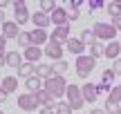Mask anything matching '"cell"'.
I'll return each instance as SVG.
<instances>
[{
  "instance_id": "cell-1",
  "label": "cell",
  "mask_w": 121,
  "mask_h": 114,
  "mask_svg": "<svg viewBox=\"0 0 121 114\" xmlns=\"http://www.w3.org/2000/svg\"><path fill=\"white\" fill-rule=\"evenodd\" d=\"M67 85H69V83L65 81V76H56V74H54L52 78H47V81L43 83V90H47V92L58 101L60 96H65V92H67Z\"/></svg>"
},
{
  "instance_id": "cell-2",
  "label": "cell",
  "mask_w": 121,
  "mask_h": 114,
  "mask_svg": "<svg viewBox=\"0 0 121 114\" xmlns=\"http://www.w3.org/2000/svg\"><path fill=\"white\" fill-rule=\"evenodd\" d=\"M96 67V58H92L90 54H83V56H76L74 61V69H76V76L81 78H87L92 74V69Z\"/></svg>"
},
{
  "instance_id": "cell-3",
  "label": "cell",
  "mask_w": 121,
  "mask_h": 114,
  "mask_svg": "<svg viewBox=\"0 0 121 114\" xmlns=\"http://www.w3.org/2000/svg\"><path fill=\"white\" fill-rule=\"evenodd\" d=\"M92 31H94L96 40H105V43H110V40H114V36H117V29L112 27V22H94V27H92Z\"/></svg>"
},
{
  "instance_id": "cell-4",
  "label": "cell",
  "mask_w": 121,
  "mask_h": 114,
  "mask_svg": "<svg viewBox=\"0 0 121 114\" xmlns=\"http://www.w3.org/2000/svg\"><path fill=\"white\" fill-rule=\"evenodd\" d=\"M65 98H67V105L72 107V110H81V107L85 105V101H83V94H81V87H78V85H74V83L67 85Z\"/></svg>"
},
{
  "instance_id": "cell-5",
  "label": "cell",
  "mask_w": 121,
  "mask_h": 114,
  "mask_svg": "<svg viewBox=\"0 0 121 114\" xmlns=\"http://www.w3.org/2000/svg\"><path fill=\"white\" fill-rule=\"evenodd\" d=\"M11 4H13V20H16L18 27L25 25L27 20H31L29 11H27V2H25V0H13Z\"/></svg>"
},
{
  "instance_id": "cell-6",
  "label": "cell",
  "mask_w": 121,
  "mask_h": 114,
  "mask_svg": "<svg viewBox=\"0 0 121 114\" xmlns=\"http://www.w3.org/2000/svg\"><path fill=\"white\" fill-rule=\"evenodd\" d=\"M18 107L20 110H25V112H34V110H38V101H36V96L34 94H29V92H25V94H20L18 96Z\"/></svg>"
},
{
  "instance_id": "cell-7",
  "label": "cell",
  "mask_w": 121,
  "mask_h": 114,
  "mask_svg": "<svg viewBox=\"0 0 121 114\" xmlns=\"http://www.w3.org/2000/svg\"><path fill=\"white\" fill-rule=\"evenodd\" d=\"M43 52H45V56H47L49 61L56 63V61H63V52H65V47H63V45H58V43H52V40H49V43L45 45Z\"/></svg>"
},
{
  "instance_id": "cell-8",
  "label": "cell",
  "mask_w": 121,
  "mask_h": 114,
  "mask_svg": "<svg viewBox=\"0 0 121 114\" xmlns=\"http://www.w3.org/2000/svg\"><path fill=\"white\" fill-rule=\"evenodd\" d=\"M81 94H83V101L85 103H94L99 98V85L96 83H83L81 85Z\"/></svg>"
},
{
  "instance_id": "cell-9",
  "label": "cell",
  "mask_w": 121,
  "mask_h": 114,
  "mask_svg": "<svg viewBox=\"0 0 121 114\" xmlns=\"http://www.w3.org/2000/svg\"><path fill=\"white\" fill-rule=\"evenodd\" d=\"M69 38H72V36H69V25H65V27H54V31L49 34V40H52V43H58V45H65Z\"/></svg>"
},
{
  "instance_id": "cell-10",
  "label": "cell",
  "mask_w": 121,
  "mask_h": 114,
  "mask_svg": "<svg viewBox=\"0 0 121 114\" xmlns=\"http://www.w3.org/2000/svg\"><path fill=\"white\" fill-rule=\"evenodd\" d=\"M49 20H52L54 27H65V25H69V20H67V9H65V7H56L52 13H49Z\"/></svg>"
},
{
  "instance_id": "cell-11",
  "label": "cell",
  "mask_w": 121,
  "mask_h": 114,
  "mask_svg": "<svg viewBox=\"0 0 121 114\" xmlns=\"http://www.w3.org/2000/svg\"><path fill=\"white\" fill-rule=\"evenodd\" d=\"M40 56H45V52L40 47H36V45H31V47H27L25 52H22L25 63H31V65H38V63H40Z\"/></svg>"
},
{
  "instance_id": "cell-12",
  "label": "cell",
  "mask_w": 121,
  "mask_h": 114,
  "mask_svg": "<svg viewBox=\"0 0 121 114\" xmlns=\"http://www.w3.org/2000/svg\"><path fill=\"white\" fill-rule=\"evenodd\" d=\"M34 96H36V101H38L40 107H52V110H54V107H56V103H58L56 98L47 92V90H40V92H36Z\"/></svg>"
},
{
  "instance_id": "cell-13",
  "label": "cell",
  "mask_w": 121,
  "mask_h": 114,
  "mask_svg": "<svg viewBox=\"0 0 121 114\" xmlns=\"http://www.w3.org/2000/svg\"><path fill=\"white\" fill-rule=\"evenodd\" d=\"M31 22H34V27H36V29H47V27L52 25L49 16H47V13H43L40 9H38V11H34V13H31Z\"/></svg>"
},
{
  "instance_id": "cell-14",
  "label": "cell",
  "mask_w": 121,
  "mask_h": 114,
  "mask_svg": "<svg viewBox=\"0 0 121 114\" xmlns=\"http://www.w3.org/2000/svg\"><path fill=\"white\" fill-rule=\"evenodd\" d=\"M2 36L4 38H18L20 36V27L16 25V20H4L2 22Z\"/></svg>"
},
{
  "instance_id": "cell-15",
  "label": "cell",
  "mask_w": 121,
  "mask_h": 114,
  "mask_svg": "<svg viewBox=\"0 0 121 114\" xmlns=\"http://www.w3.org/2000/svg\"><path fill=\"white\" fill-rule=\"evenodd\" d=\"M29 36H31V45H36V47H43V45L49 43V34L45 29H34L29 31Z\"/></svg>"
},
{
  "instance_id": "cell-16",
  "label": "cell",
  "mask_w": 121,
  "mask_h": 114,
  "mask_svg": "<svg viewBox=\"0 0 121 114\" xmlns=\"http://www.w3.org/2000/svg\"><path fill=\"white\" fill-rule=\"evenodd\" d=\"M65 49H67L69 54H76V56H83V54H85V45L81 43V38H69L67 43H65Z\"/></svg>"
},
{
  "instance_id": "cell-17",
  "label": "cell",
  "mask_w": 121,
  "mask_h": 114,
  "mask_svg": "<svg viewBox=\"0 0 121 114\" xmlns=\"http://www.w3.org/2000/svg\"><path fill=\"white\" fill-rule=\"evenodd\" d=\"M121 54V43L119 40H110V43H105V58H112V61H117Z\"/></svg>"
},
{
  "instance_id": "cell-18",
  "label": "cell",
  "mask_w": 121,
  "mask_h": 114,
  "mask_svg": "<svg viewBox=\"0 0 121 114\" xmlns=\"http://www.w3.org/2000/svg\"><path fill=\"white\" fill-rule=\"evenodd\" d=\"M36 76H38V78H43V81L52 78V76H54V65H47V63H38V65H36Z\"/></svg>"
},
{
  "instance_id": "cell-19",
  "label": "cell",
  "mask_w": 121,
  "mask_h": 114,
  "mask_svg": "<svg viewBox=\"0 0 121 114\" xmlns=\"http://www.w3.org/2000/svg\"><path fill=\"white\" fill-rule=\"evenodd\" d=\"M43 83H45V81L38 78V76L34 74L31 78L25 81V87H27V92H29V94H36V92H40V90H43Z\"/></svg>"
},
{
  "instance_id": "cell-20",
  "label": "cell",
  "mask_w": 121,
  "mask_h": 114,
  "mask_svg": "<svg viewBox=\"0 0 121 114\" xmlns=\"http://www.w3.org/2000/svg\"><path fill=\"white\" fill-rule=\"evenodd\" d=\"M0 90H4L7 94L16 92V90H18V76H4L2 83H0Z\"/></svg>"
},
{
  "instance_id": "cell-21",
  "label": "cell",
  "mask_w": 121,
  "mask_h": 114,
  "mask_svg": "<svg viewBox=\"0 0 121 114\" xmlns=\"http://www.w3.org/2000/svg\"><path fill=\"white\" fill-rule=\"evenodd\" d=\"M4 58H7V65L9 67H16V69L25 63V58H22L20 52H7V56H4Z\"/></svg>"
},
{
  "instance_id": "cell-22",
  "label": "cell",
  "mask_w": 121,
  "mask_h": 114,
  "mask_svg": "<svg viewBox=\"0 0 121 114\" xmlns=\"http://www.w3.org/2000/svg\"><path fill=\"white\" fill-rule=\"evenodd\" d=\"M36 74V65H31V63H22L20 67H18V76H20V78H31V76Z\"/></svg>"
},
{
  "instance_id": "cell-23",
  "label": "cell",
  "mask_w": 121,
  "mask_h": 114,
  "mask_svg": "<svg viewBox=\"0 0 121 114\" xmlns=\"http://www.w3.org/2000/svg\"><path fill=\"white\" fill-rule=\"evenodd\" d=\"M105 11L110 13V18H119L121 16V0H110L108 4H105Z\"/></svg>"
},
{
  "instance_id": "cell-24",
  "label": "cell",
  "mask_w": 121,
  "mask_h": 114,
  "mask_svg": "<svg viewBox=\"0 0 121 114\" xmlns=\"http://www.w3.org/2000/svg\"><path fill=\"white\" fill-rule=\"evenodd\" d=\"M78 38H81V43L85 45V47H92L94 43H99V40H96V36H94V31H92V29H83Z\"/></svg>"
},
{
  "instance_id": "cell-25",
  "label": "cell",
  "mask_w": 121,
  "mask_h": 114,
  "mask_svg": "<svg viewBox=\"0 0 121 114\" xmlns=\"http://www.w3.org/2000/svg\"><path fill=\"white\" fill-rule=\"evenodd\" d=\"M103 54H105V45H103V43H94V45L90 47V56H92V58H101Z\"/></svg>"
},
{
  "instance_id": "cell-26",
  "label": "cell",
  "mask_w": 121,
  "mask_h": 114,
  "mask_svg": "<svg viewBox=\"0 0 121 114\" xmlns=\"http://www.w3.org/2000/svg\"><path fill=\"white\" fill-rule=\"evenodd\" d=\"M18 45H20L22 49H27V47H31V36H29V31H20V36H18Z\"/></svg>"
},
{
  "instance_id": "cell-27",
  "label": "cell",
  "mask_w": 121,
  "mask_h": 114,
  "mask_svg": "<svg viewBox=\"0 0 121 114\" xmlns=\"http://www.w3.org/2000/svg\"><path fill=\"white\" fill-rule=\"evenodd\" d=\"M54 114H74V110L67 105V101H58L54 107Z\"/></svg>"
},
{
  "instance_id": "cell-28",
  "label": "cell",
  "mask_w": 121,
  "mask_h": 114,
  "mask_svg": "<svg viewBox=\"0 0 121 114\" xmlns=\"http://www.w3.org/2000/svg\"><path fill=\"white\" fill-rule=\"evenodd\" d=\"M67 69H69V63L67 61H56V63H54V74H56V76H63Z\"/></svg>"
},
{
  "instance_id": "cell-29",
  "label": "cell",
  "mask_w": 121,
  "mask_h": 114,
  "mask_svg": "<svg viewBox=\"0 0 121 114\" xmlns=\"http://www.w3.org/2000/svg\"><path fill=\"white\" fill-rule=\"evenodd\" d=\"M108 98H110V101H114V103H121V83H119V85H112Z\"/></svg>"
},
{
  "instance_id": "cell-30",
  "label": "cell",
  "mask_w": 121,
  "mask_h": 114,
  "mask_svg": "<svg viewBox=\"0 0 121 114\" xmlns=\"http://www.w3.org/2000/svg\"><path fill=\"white\" fill-rule=\"evenodd\" d=\"M54 9H56V2H54V0H40V11H43V13L49 16Z\"/></svg>"
},
{
  "instance_id": "cell-31",
  "label": "cell",
  "mask_w": 121,
  "mask_h": 114,
  "mask_svg": "<svg viewBox=\"0 0 121 114\" xmlns=\"http://www.w3.org/2000/svg\"><path fill=\"white\" fill-rule=\"evenodd\" d=\"M114 76H117V74H114L112 69H105L103 74H101V83H103V85H110V87H112V83H114Z\"/></svg>"
},
{
  "instance_id": "cell-32",
  "label": "cell",
  "mask_w": 121,
  "mask_h": 114,
  "mask_svg": "<svg viewBox=\"0 0 121 114\" xmlns=\"http://www.w3.org/2000/svg\"><path fill=\"white\" fill-rule=\"evenodd\" d=\"M103 7H105L103 0H90V13L92 11H99V9H103Z\"/></svg>"
},
{
  "instance_id": "cell-33",
  "label": "cell",
  "mask_w": 121,
  "mask_h": 114,
  "mask_svg": "<svg viewBox=\"0 0 121 114\" xmlns=\"http://www.w3.org/2000/svg\"><path fill=\"white\" fill-rule=\"evenodd\" d=\"M78 18H81V11H78V9H72V11H67V20H69V22L78 20Z\"/></svg>"
},
{
  "instance_id": "cell-34",
  "label": "cell",
  "mask_w": 121,
  "mask_h": 114,
  "mask_svg": "<svg viewBox=\"0 0 121 114\" xmlns=\"http://www.w3.org/2000/svg\"><path fill=\"white\" fill-rule=\"evenodd\" d=\"M112 72H114V74H121V58H117V61H114V65H112Z\"/></svg>"
},
{
  "instance_id": "cell-35",
  "label": "cell",
  "mask_w": 121,
  "mask_h": 114,
  "mask_svg": "<svg viewBox=\"0 0 121 114\" xmlns=\"http://www.w3.org/2000/svg\"><path fill=\"white\" fill-rule=\"evenodd\" d=\"M112 27L117 29V34H121V16H119V18H114V20H112Z\"/></svg>"
},
{
  "instance_id": "cell-36",
  "label": "cell",
  "mask_w": 121,
  "mask_h": 114,
  "mask_svg": "<svg viewBox=\"0 0 121 114\" xmlns=\"http://www.w3.org/2000/svg\"><path fill=\"white\" fill-rule=\"evenodd\" d=\"M4 47H7V38L0 34V54H7V52H4Z\"/></svg>"
},
{
  "instance_id": "cell-37",
  "label": "cell",
  "mask_w": 121,
  "mask_h": 114,
  "mask_svg": "<svg viewBox=\"0 0 121 114\" xmlns=\"http://www.w3.org/2000/svg\"><path fill=\"white\" fill-rule=\"evenodd\" d=\"M38 114H54V110H52V107H40Z\"/></svg>"
},
{
  "instance_id": "cell-38",
  "label": "cell",
  "mask_w": 121,
  "mask_h": 114,
  "mask_svg": "<svg viewBox=\"0 0 121 114\" xmlns=\"http://www.w3.org/2000/svg\"><path fill=\"white\" fill-rule=\"evenodd\" d=\"M7 96H9V94H7V92H4V90H0V105H2V103H4V101H7Z\"/></svg>"
},
{
  "instance_id": "cell-39",
  "label": "cell",
  "mask_w": 121,
  "mask_h": 114,
  "mask_svg": "<svg viewBox=\"0 0 121 114\" xmlns=\"http://www.w3.org/2000/svg\"><path fill=\"white\" fill-rule=\"evenodd\" d=\"M4 56H7V54H0V67L7 65V58H4Z\"/></svg>"
},
{
  "instance_id": "cell-40",
  "label": "cell",
  "mask_w": 121,
  "mask_h": 114,
  "mask_svg": "<svg viewBox=\"0 0 121 114\" xmlns=\"http://www.w3.org/2000/svg\"><path fill=\"white\" fill-rule=\"evenodd\" d=\"M90 114H105V110H99V107H94V110H90Z\"/></svg>"
},
{
  "instance_id": "cell-41",
  "label": "cell",
  "mask_w": 121,
  "mask_h": 114,
  "mask_svg": "<svg viewBox=\"0 0 121 114\" xmlns=\"http://www.w3.org/2000/svg\"><path fill=\"white\" fill-rule=\"evenodd\" d=\"M4 7H9V0H0V11H2Z\"/></svg>"
},
{
  "instance_id": "cell-42",
  "label": "cell",
  "mask_w": 121,
  "mask_h": 114,
  "mask_svg": "<svg viewBox=\"0 0 121 114\" xmlns=\"http://www.w3.org/2000/svg\"><path fill=\"white\" fill-rule=\"evenodd\" d=\"M2 22H4V13L0 11V25H2Z\"/></svg>"
},
{
  "instance_id": "cell-43",
  "label": "cell",
  "mask_w": 121,
  "mask_h": 114,
  "mask_svg": "<svg viewBox=\"0 0 121 114\" xmlns=\"http://www.w3.org/2000/svg\"><path fill=\"white\" fill-rule=\"evenodd\" d=\"M0 114H2V110H0Z\"/></svg>"
},
{
  "instance_id": "cell-44",
  "label": "cell",
  "mask_w": 121,
  "mask_h": 114,
  "mask_svg": "<svg viewBox=\"0 0 121 114\" xmlns=\"http://www.w3.org/2000/svg\"><path fill=\"white\" fill-rule=\"evenodd\" d=\"M119 43H121V40H119Z\"/></svg>"
}]
</instances>
